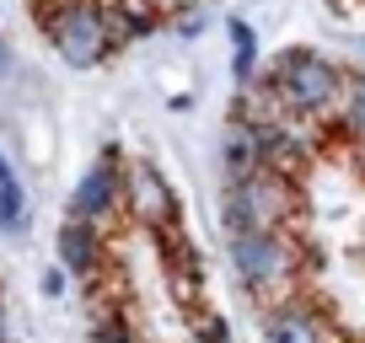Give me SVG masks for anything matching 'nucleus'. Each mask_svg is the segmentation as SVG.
<instances>
[{"label": "nucleus", "instance_id": "nucleus-8", "mask_svg": "<svg viewBox=\"0 0 365 343\" xmlns=\"http://www.w3.org/2000/svg\"><path fill=\"white\" fill-rule=\"evenodd\" d=\"M220 161H226V177H231V183H242V177L263 172L258 124H242V118H231V124H226V139H220Z\"/></svg>", "mask_w": 365, "mask_h": 343}, {"label": "nucleus", "instance_id": "nucleus-6", "mask_svg": "<svg viewBox=\"0 0 365 343\" xmlns=\"http://www.w3.org/2000/svg\"><path fill=\"white\" fill-rule=\"evenodd\" d=\"M118 199H124V172H118L113 150H108L97 167L86 172L76 183V194H70V220H86V226H103L108 215L118 209Z\"/></svg>", "mask_w": 365, "mask_h": 343}, {"label": "nucleus", "instance_id": "nucleus-13", "mask_svg": "<svg viewBox=\"0 0 365 343\" xmlns=\"http://www.w3.org/2000/svg\"><path fill=\"white\" fill-rule=\"evenodd\" d=\"M231 48H237V80H252V70H258V33L242 16H231Z\"/></svg>", "mask_w": 365, "mask_h": 343}, {"label": "nucleus", "instance_id": "nucleus-12", "mask_svg": "<svg viewBox=\"0 0 365 343\" xmlns=\"http://www.w3.org/2000/svg\"><path fill=\"white\" fill-rule=\"evenodd\" d=\"M344 134L349 139H365V75L344 80V113H339Z\"/></svg>", "mask_w": 365, "mask_h": 343}, {"label": "nucleus", "instance_id": "nucleus-7", "mask_svg": "<svg viewBox=\"0 0 365 343\" xmlns=\"http://www.w3.org/2000/svg\"><path fill=\"white\" fill-rule=\"evenodd\" d=\"M54 258L70 268V274H91L97 258H103V236H97V226H86V220H65V226L54 231Z\"/></svg>", "mask_w": 365, "mask_h": 343}, {"label": "nucleus", "instance_id": "nucleus-18", "mask_svg": "<svg viewBox=\"0 0 365 343\" xmlns=\"http://www.w3.org/2000/svg\"><path fill=\"white\" fill-rule=\"evenodd\" d=\"M0 343H16L11 338V317H6V300H0Z\"/></svg>", "mask_w": 365, "mask_h": 343}, {"label": "nucleus", "instance_id": "nucleus-16", "mask_svg": "<svg viewBox=\"0 0 365 343\" xmlns=\"http://www.w3.org/2000/svg\"><path fill=\"white\" fill-rule=\"evenodd\" d=\"M150 6H156V11H178V16H188V11H199L205 0H150Z\"/></svg>", "mask_w": 365, "mask_h": 343}, {"label": "nucleus", "instance_id": "nucleus-9", "mask_svg": "<svg viewBox=\"0 0 365 343\" xmlns=\"http://www.w3.org/2000/svg\"><path fill=\"white\" fill-rule=\"evenodd\" d=\"M263 338L269 343H328L322 338V322L312 317L307 306H279L269 322H263Z\"/></svg>", "mask_w": 365, "mask_h": 343}, {"label": "nucleus", "instance_id": "nucleus-19", "mask_svg": "<svg viewBox=\"0 0 365 343\" xmlns=\"http://www.w3.org/2000/svg\"><path fill=\"white\" fill-rule=\"evenodd\" d=\"M0 70H6V48H0Z\"/></svg>", "mask_w": 365, "mask_h": 343}, {"label": "nucleus", "instance_id": "nucleus-17", "mask_svg": "<svg viewBox=\"0 0 365 343\" xmlns=\"http://www.w3.org/2000/svg\"><path fill=\"white\" fill-rule=\"evenodd\" d=\"M199 27H205V16H199V11H188V16H178V33H182V38H194V33H199Z\"/></svg>", "mask_w": 365, "mask_h": 343}, {"label": "nucleus", "instance_id": "nucleus-1", "mask_svg": "<svg viewBox=\"0 0 365 343\" xmlns=\"http://www.w3.org/2000/svg\"><path fill=\"white\" fill-rule=\"evenodd\" d=\"M269 97L296 118H317L344 97V70L328 54H317V48H290V54L274 59Z\"/></svg>", "mask_w": 365, "mask_h": 343}, {"label": "nucleus", "instance_id": "nucleus-4", "mask_svg": "<svg viewBox=\"0 0 365 343\" xmlns=\"http://www.w3.org/2000/svg\"><path fill=\"white\" fill-rule=\"evenodd\" d=\"M226 247H231V268L242 274L247 290H279L296 274V247L279 231H242V236H226Z\"/></svg>", "mask_w": 365, "mask_h": 343}, {"label": "nucleus", "instance_id": "nucleus-10", "mask_svg": "<svg viewBox=\"0 0 365 343\" xmlns=\"http://www.w3.org/2000/svg\"><path fill=\"white\" fill-rule=\"evenodd\" d=\"M0 231L6 236H22L27 231V194L16 183V167L0 156Z\"/></svg>", "mask_w": 365, "mask_h": 343}, {"label": "nucleus", "instance_id": "nucleus-14", "mask_svg": "<svg viewBox=\"0 0 365 343\" xmlns=\"http://www.w3.org/2000/svg\"><path fill=\"white\" fill-rule=\"evenodd\" d=\"M91 343H135V332H129L124 322H118L113 311H108V317H97V322H91Z\"/></svg>", "mask_w": 365, "mask_h": 343}, {"label": "nucleus", "instance_id": "nucleus-15", "mask_svg": "<svg viewBox=\"0 0 365 343\" xmlns=\"http://www.w3.org/2000/svg\"><path fill=\"white\" fill-rule=\"evenodd\" d=\"M199 338L205 343H231V327L220 317H199Z\"/></svg>", "mask_w": 365, "mask_h": 343}, {"label": "nucleus", "instance_id": "nucleus-3", "mask_svg": "<svg viewBox=\"0 0 365 343\" xmlns=\"http://www.w3.org/2000/svg\"><path fill=\"white\" fill-rule=\"evenodd\" d=\"M296 209V188H290L285 172H252V177H242V183L226 188V204H220V215H226V236H242V231H279V220Z\"/></svg>", "mask_w": 365, "mask_h": 343}, {"label": "nucleus", "instance_id": "nucleus-2", "mask_svg": "<svg viewBox=\"0 0 365 343\" xmlns=\"http://www.w3.org/2000/svg\"><path fill=\"white\" fill-rule=\"evenodd\" d=\"M43 33L59 48L70 70H97L113 54V38H108V11L97 0H65L59 11H43Z\"/></svg>", "mask_w": 365, "mask_h": 343}, {"label": "nucleus", "instance_id": "nucleus-11", "mask_svg": "<svg viewBox=\"0 0 365 343\" xmlns=\"http://www.w3.org/2000/svg\"><path fill=\"white\" fill-rule=\"evenodd\" d=\"M103 11H108V38H113V48H124V43H135V38L150 33V16H140V11L108 6V0H103Z\"/></svg>", "mask_w": 365, "mask_h": 343}, {"label": "nucleus", "instance_id": "nucleus-5", "mask_svg": "<svg viewBox=\"0 0 365 343\" xmlns=\"http://www.w3.org/2000/svg\"><path fill=\"white\" fill-rule=\"evenodd\" d=\"M124 199H129V209H135V220L150 226L156 236L161 231H178V194H172V183L150 161H135V167L124 172Z\"/></svg>", "mask_w": 365, "mask_h": 343}]
</instances>
